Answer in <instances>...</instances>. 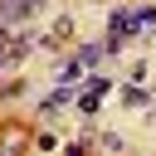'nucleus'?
Masks as SVG:
<instances>
[{"instance_id": "f03ea898", "label": "nucleus", "mask_w": 156, "mask_h": 156, "mask_svg": "<svg viewBox=\"0 0 156 156\" xmlns=\"http://www.w3.org/2000/svg\"><path fill=\"white\" fill-rule=\"evenodd\" d=\"M29 146V132H20V127H5L0 132V156H15V151H24Z\"/></svg>"}, {"instance_id": "f257e3e1", "label": "nucleus", "mask_w": 156, "mask_h": 156, "mask_svg": "<svg viewBox=\"0 0 156 156\" xmlns=\"http://www.w3.org/2000/svg\"><path fill=\"white\" fill-rule=\"evenodd\" d=\"M136 34V10H112L107 15V49H122Z\"/></svg>"}, {"instance_id": "7ed1b4c3", "label": "nucleus", "mask_w": 156, "mask_h": 156, "mask_svg": "<svg viewBox=\"0 0 156 156\" xmlns=\"http://www.w3.org/2000/svg\"><path fill=\"white\" fill-rule=\"evenodd\" d=\"M78 78H83V58H78V54H73V58H68V63H63V68H58V83H63V88H73V83H78Z\"/></svg>"}, {"instance_id": "20e7f679", "label": "nucleus", "mask_w": 156, "mask_h": 156, "mask_svg": "<svg viewBox=\"0 0 156 156\" xmlns=\"http://www.w3.org/2000/svg\"><path fill=\"white\" fill-rule=\"evenodd\" d=\"M98 98H102V93H93V88H88V93L78 98V112H83V117H93V112H98Z\"/></svg>"}, {"instance_id": "39448f33", "label": "nucleus", "mask_w": 156, "mask_h": 156, "mask_svg": "<svg viewBox=\"0 0 156 156\" xmlns=\"http://www.w3.org/2000/svg\"><path fill=\"white\" fill-rule=\"evenodd\" d=\"M78 58H83V68H88V63H98V58H102V49H98V44H83V49H78Z\"/></svg>"}, {"instance_id": "423d86ee", "label": "nucleus", "mask_w": 156, "mask_h": 156, "mask_svg": "<svg viewBox=\"0 0 156 156\" xmlns=\"http://www.w3.org/2000/svg\"><path fill=\"white\" fill-rule=\"evenodd\" d=\"M93 146H102V151H122V136H98Z\"/></svg>"}]
</instances>
